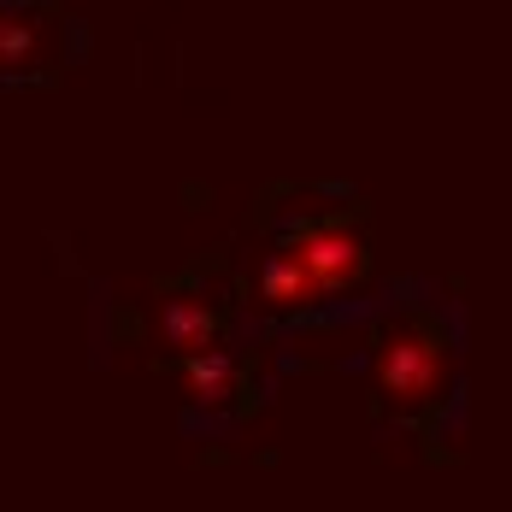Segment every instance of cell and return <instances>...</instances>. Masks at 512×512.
Returning a JSON list of instances; mask_svg holds the SVG:
<instances>
[{
  "instance_id": "6da1fadb",
  "label": "cell",
  "mask_w": 512,
  "mask_h": 512,
  "mask_svg": "<svg viewBox=\"0 0 512 512\" xmlns=\"http://www.w3.org/2000/svg\"><path fill=\"white\" fill-rule=\"evenodd\" d=\"M371 377H377L389 407H424V401H436L448 389V348H442V336L430 324H395L377 342Z\"/></svg>"
},
{
  "instance_id": "7a4b0ae2",
  "label": "cell",
  "mask_w": 512,
  "mask_h": 512,
  "mask_svg": "<svg viewBox=\"0 0 512 512\" xmlns=\"http://www.w3.org/2000/svg\"><path fill=\"white\" fill-rule=\"evenodd\" d=\"M283 248L301 259V271L318 283L324 301L330 295H348L359 277H365V242H359V230H348L342 218H307V224H295Z\"/></svg>"
},
{
  "instance_id": "8992f818",
  "label": "cell",
  "mask_w": 512,
  "mask_h": 512,
  "mask_svg": "<svg viewBox=\"0 0 512 512\" xmlns=\"http://www.w3.org/2000/svg\"><path fill=\"white\" fill-rule=\"evenodd\" d=\"M48 48V30L30 6H0V77H18V71H36Z\"/></svg>"
},
{
  "instance_id": "277c9868",
  "label": "cell",
  "mask_w": 512,
  "mask_h": 512,
  "mask_svg": "<svg viewBox=\"0 0 512 512\" xmlns=\"http://www.w3.org/2000/svg\"><path fill=\"white\" fill-rule=\"evenodd\" d=\"M159 342L177 348V354H195V348H212L218 342V318L201 295H165L159 307Z\"/></svg>"
},
{
  "instance_id": "5b68a950",
  "label": "cell",
  "mask_w": 512,
  "mask_h": 512,
  "mask_svg": "<svg viewBox=\"0 0 512 512\" xmlns=\"http://www.w3.org/2000/svg\"><path fill=\"white\" fill-rule=\"evenodd\" d=\"M177 383H183V395H189L195 407H224V401L236 395V359L224 354L218 342H212V348H195V354H183Z\"/></svg>"
},
{
  "instance_id": "3957f363",
  "label": "cell",
  "mask_w": 512,
  "mask_h": 512,
  "mask_svg": "<svg viewBox=\"0 0 512 512\" xmlns=\"http://www.w3.org/2000/svg\"><path fill=\"white\" fill-rule=\"evenodd\" d=\"M254 301H259V312H307V307H318L324 295H318V283L301 271V259L289 254V248H277V254L259 265Z\"/></svg>"
}]
</instances>
